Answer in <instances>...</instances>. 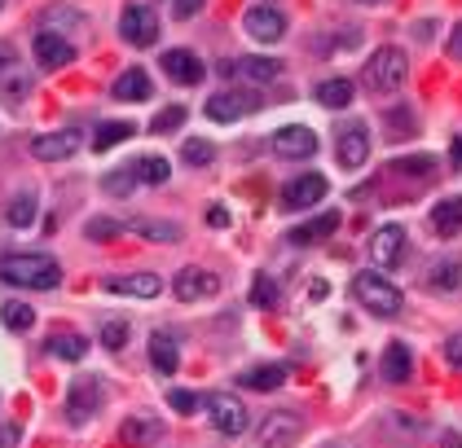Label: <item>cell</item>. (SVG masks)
Returning <instances> with one entry per match:
<instances>
[{
	"label": "cell",
	"mask_w": 462,
	"mask_h": 448,
	"mask_svg": "<svg viewBox=\"0 0 462 448\" xmlns=\"http://www.w3.org/2000/svg\"><path fill=\"white\" fill-rule=\"evenodd\" d=\"M84 22V13L80 9H71V4H49L45 13H40V27L53 31V36H66L71 27H80Z\"/></svg>",
	"instance_id": "cell-28"
},
{
	"label": "cell",
	"mask_w": 462,
	"mask_h": 448,
	"mask_svg": "<svg viewBox=\"0 0 462 448\" xmlns=\"http://www.w3.org/2000/svg\"><path fill=\"white\" fill-rule=\"evenodd\" d=\"M133 172H137V185H167V176H172L167 158H158V154L137 158V163H133Z\"/></svg>",
	"instance_id": "cell-32"
},
{
	"label": "cell",
	"mask_w": 462,
	"mask_h": 448,
	"mask_svg": "<svg viewBox=\"0 0 462 448\" xmlns=\"http://www.w3.org/2000/svg\"><path fill=\"white\" fill-rule=\"evenodd\" d=\"M110 97L115 101H150L154 89H150V75L141 71V66H128L119 80H115V89H110Z\"/></svg>",
	"instance_id": "cell-20"
},
{
	"label": "cell",
	"mask_w": 462,
	"mask_h": 448,
	"mask_svg": "<svg viewBox=\"0 0 462 448\" xmlns=\"http://www.w3.org/2000/svg\"><path fill=\"white\" fill-rule=\"evenodd\" d=\"M163 75L172 80V84H203V75H207V66L199 62V53H190V49H167L163 53Z\"/></svg>",
	"instance_id": "cell-15"
},
{
	"label": "cell",
	"mask_w": 462,
	"mask_h": 448,
	"mask_svg": "<svg viewBox=\"0 0 462 448\" xmlns=\"http://www.w3.org/2000/svg\"><path fill=\"white\" fill-rule=\"evenodd\" d=\"M317 101H321L326 110H344V106L353 101V80H344V75H339V80H321V84H317Z\"/></svg>",
	"instance_id": "cell-31"
},
{
	"label": "cell",
	"mask_w": 462,
	"mask_h": 448,
	"mask_svg": "<svg viewBox=\"0 0 462 448\" xmlns=\"http://www.w3.org/2000/svg\"><path fill=\"white\" fill-rule=\"evenodd\" d=\"M458 282H462V264L458 259H441V264H432V277H427V286L441 295H449V291H458Z\"/></svg>",
	"instance_id": "cell-33"
},
{
	"label": "cell",
	"mask_w": 462,
	"mask_h": 448,
	"mask_svg": "<svg viewBox=\"0 0 462 448\" xmlns=\"http://www.w3.org/2000/svg\"><path fill=\"white\" fill-rule=\"evenodd\" d=\"M330 233H339V211H326V216L308 220L300 229H291L287 238H291L295 247H312V242H321V238H330Z\"/></svg>",
	"instance_id": "cell-22"
},
{
	"label": "cell",
	"mask_w": 462,
	"mask_h": 448,
	"mask_svg": "<svg viewBox=\"0 0 462 448\" xmlns=\"http://www.w3.org/2000/svg\"><path fill=\"white\" fill-rule=\"evenodd\" d=\"M0 282L22 286V291H57L62 286V264L45 250H18L0 255Z\"/></svg>",
	"instance_id": "cell-1"
},
{
	"label": "cell",
	"mask_w": 462,
	"mask_h": 448,
	"mask_svg": "<svg viewBox=\"0 0 462 448\" xmlns=\"http://www.w3.org/2000/svg\"><path fill=\"white\" fill-rule=\"evenodd\" d=\"M273 154L278 158H312L317 154V132L304 123H287L273 132Z\"/></svg>",
	"instance_id": "cell-11"
},
{
	"label": "cell",
	"mask_w": 462,
	"mask_h": 448,
	"mask_svg": "<svg viewBox=\"0 0 462 448\" xmlns=\"http://www.w3.org/2000/svg\"><path fill=\"white\" fill-rule=\"evenodd\" d=\"M49 351H53V356H62V360H84L89 339H84V334H75V330H53V334H49Z\"/></svg>",
	"instance_id": "cell-29"
},
{
	"label": "cell",
	"mask_w": 462,
	"mask_h": 448,
	"mask_svg": "<svg viewBox=\"0 0 462 448\" xmlns=\"http://www.w3.org/2000/svg\"><path fill=\"white\" fill-rule=\"evenodd\" d=\"M247 110H252V106L238 101V93H216V97H207V119H216V123H238Z\"/></svg>",
	"instance_id": "cell-26"
},
{
	"label": "cell",
	"mask_w": 462,
	"mask_h": 448,
	"mask_svg": "<svg viewBox=\"0 0 462 448\" xmlns=\"http://www.w3.org/2000/svg\"><path fill=\"white\" fill-rule=\"evenodd\" d=\"M0 321H4L13 334H27V330L36 325V308H27V303H0Z\"/></svg>",
	"instance_id": "cell-36"
},
{
	"label": "cell",
	"mask_w": 462,
	"mask_h": 448,
	"mask_svg": "<svg viewBox=\"0 0 462 448\" xmlns=\"http://www.w3.org/2000/svg\"><path fill=\"white\" fill-rule=\"evenodd\" d=\"M102 404H106V387L98 378H75L71 392H66V418H71V427L93 422L102 413Z\"/></svg>",
	"instance_id": "cell-5"
},
{
	"label": "cell",
	"mask_w": 462,
	"mask_h": 448,
	"mask_svg": "<svg viewBox=\"0 0 462 448\" xmlns=\"http://www.w3.org/2000/svg\"><path fill=\"white\" fill-rule=\"evenodd\" d=\"M243 27H247V36H252V40H260V45H278V40L287 36V18H282L278 9H269V4L247 9Z\"/></svg>",
	"instance_id": "cell-13"
},
{
	"label": "cell",
	"mask_w": 462,
	"mask_h": 448,
	"mask_svg": "<svg viewBox=\"0 0 462 448\" xmlns=\"http://www.w3.org/2000/svg\"><path fill=\"white\" fill-rule=\"evenodd\" d=\"M335 158H339L344 172L365 167V158H370V132H365V123H344V128H339V137H335Z\"/></svg>",
	"instance_id": "cell-8"
},
{
	"label": "cell",
	"mask_w": 462,
	"mask_h": 448,
	"mask_svg": "<svg viewBox=\"0 0 462 448\" xmlns=\"http://www.w3.org/2000/svg\"><path fill=\"white\" fill-rule=\"evenodd\" d=\"M353 295L357 303L370 312V317H383V321H392L401 308H406V299L401 291L392 286V282H383L379 273H357V282H353Z\"/></svg>",
	"instance_id": "cell-3"
},
{
	"label": "cell",
	"mask_w": 462,
	"mask_h": 448,
	"mask_svg": "<svg viewBox=\"0 0 462 448\" xmlns=\"http://www.w3.org/2000/svg\"><path fill=\"white\" fill-rule=\"evenodd\" d=\"M321 199H326V176H317V172L295 176V181L282 190V207H287V211H308V207H317Z\"/></svg>",
	"instance_id": "cell-12"
},
{
	"label": "cell",
	"mask_w": 462,
	"mask_h": 448,
	"mask_svg": "<svg viewBox=\"0 0 462 448\" xmlns=\"http://www.w3.org/2000/svg\"><path fill=\"white\" fill-rule=\"evenodd\" d=\"M150 365L163 374V378H172L176 374V365H181V351H176V339L172 334H150Z\"/></svg>",
	"instance_id": "cell-23"
},
{
	"label": "cell",
	"mask_w": 462,
	"mask_h": 448,
	"mask_svg": "<svg viewBox=\"0 0 462 448\" xmlns=\"http://www.w3.org/2000/svg\"><path fill=\"white\" fill-rule=\"evenodd\" d=\"M158 13H154L150 4H128L124 13H119V36L133 45V49H150L154 40H158Z\"/></svg>",
	"instance_id": "cell-6"
},
{
	"label": "cell",
	"mask_w": 462,
	"mask_h": 448,
	"mask_svg": "<svg viewBox=\"0 0 462 448\" xmlns=\"http://www.w3.org/2000/svg\"><path fill=\"white\" fill-rule=\"evenodd\" d=\"M80 149V132L75 128H62V132H40L36 141H31V154L40 158V163H62V158H71Z\"/></svg>",
	"instance_id": "cell-18"
},
{
	"label": "cell",
	"mask_w": 462,
	"mask_h": 448,
	"mask_svg": "<svg viewBox=\"0 0 462 448\" xmlns=\"http://www.w3.org/2000/svg\"><path fill=\"white\" fill-rule=\"evenodd\" d=\"M4 220H9L13 229H27V224L36 220V199H31V194H18V199L4 207Z\"/></svg>",
	"instance_id": "cell-38"
},
{
	"label": "cell",
	"mask_w": 462,
	"mask_h": 448,
	"mask_svg": "<svg viewBox=\"0 0 462 448\" xmlns=\"http://www.w3.org/2000/svg\"><path fill=\"white\" fill-rule=\"evenodd\" d=\"M252 303H256V308H273V303H278V286H273L269 273H260L256 282H252Z\"/></svg>",
	"instance_id": "cell-40"
},
{
	"label": "cell",
	"mask_w": 462,
	"mask_h": 448,
	"mask_svg": "<svg viewBox=\"0 0 462 448\" xmlns=\"http://www.w3.org/2000/svg\"><path fill=\"white\" fill-rule=\"evenodd\" d=\"M84 233H89V242H115L119 233H128V224H124V220H110V216H93V220L84 224Z\"/></svg>",
	"instance_id": "cell-37"
},
{
	"label": "cell",
	"mask_w": 462,
	"mask_h": 448,
	"mask_svg": "<svg viewBox=\"0 0 462 448\" xmlns=\"http://www.w3.org/2000/svg\"><path fill=\"white\" fill-rule=\"evenodd\" d=\"M0 9H4V0H0Z\"/></svg>",
	"instance_id": "cell-52"
},
{
	"label": "cell",
	"mask_w": 462,
	"mask_h": 448,
	"mask_svg": "<svg viewBox=\"0 0 462 448\" xmlns=\"http://www.w3.org/2000/svg\"><path fill=\"white\" fill-rule=\"evenodd\" d=\"M172 291H176L181 303H199V299H211L220 291V277L207 273V268H181L176 282H172Z\"/></svg>",
	"instance_id": "cell-14"
},
{
	"label": "cell",
	"mask_w": 462,
	"mask_h": 448,
	"mask_svg": "<svg viewBox=\"0 0 462 448\" xmlns=\"http://www.w3.org/2000/svg\"><path fill=\"white\" fill-rule=\"evenodd\" d=\"M225 75H243L252 84H269V80L282 75V62H273V57H238V62L225 66Z\"/></svg>",
	"instance_id": "cell-21"
},
{
	"label": "cell",
	"mask_w": 462,
	"mask_h": 448,
	"mask_svg": "<svg viewBox=\"0 0 462 448\" xmlns=\"http://www.w3.org/2000/svg\"><path fill=\"white\" fill-rule=\"evenodd\" d=\"M238 383H243L247 392H278V387L287 383V369H282V365H252Z\"/></svg>",
	"instance_id": "cell-25"
},
{
	"label": "cell",
	"mask_w": 462,
	"mask_h": 448,
	"mask_svg": "<svg viewBox=\"0 0 462 448\" xmlns=\"http://www.w3.org/2000/svg\"><path fill=\"white\" fill-rule=\"evenodd\" d=\"M406 75H410V57L397 49V45H383V49H374V57L365 62V89H374V93H397L401 84H406Z\"/></svg>",
	"instance_id": "cell-2"
},
{
	"label": "cell",
	"mask_w": 462,
	"mask_h": 448,
	"mask_svg": "<svg viewBox=\"0 0 462 448\" xmlns=\"http://www.w3.org/2000/svg\"><path fill=\"white\" fill-rule=\"evenodd\" d=\"M454 172H462V137L454 141Z\"/></svg>",
	"instance_id": "cell-50"
},
{
	"label": "cell",
	"mask_w": 462,
	"mask_h": 448,
	"mask_svg": "<svg viewBox=\"0 0 462 448\" xmlns=\"http://www.w3.org/2000/svg\"><path fill=\"white\" fill-rule=\"evenodd\" d=\"M124 343H128V321H106L102 325V348L124 351Z\"/></svg>",
	"instance_id": "cell-42"
},
{
	"label": "cell",
	"mask_w": 462,
	"mask_h": 448,
	"mask_svg": "<svg viewBox=\"0 0 462 448\" xmlns=\"http://www.w3.org/2000/svg\"><path fill=\"white\" fill-rule=\"evenodd\" d=\"M388 128H392L388 137H392V141H401L406 132H414V114L410 110H392V114H388Z\"/></svg>",
	"instance_id": "cell-44"
},
{
	"label": "cell",
	"mask_w": 462,
	"mask_h": 448,
	"mask_svg": "<svg viewBox=\"0 0 462 448\" xmlns=\"http://www.w3.org/2000/svg\"><path fill=\"white\" fill-rule=\"evenodd\" d=\"M432 224H436V233H458L462 229V194H454V199L436 202V211H432Z\"/></svg>",
	"instance_id": "cell-30"
},
{
	"label": "cell",
	"mask_w": 462,
	"mask_h": 448,
	"mask_svg": "<svg viewBox=\"0 0 462 448\" xmlns=\"http://www.w3.org/2000/svg\"><path fill=\"white\" fill-rule=\"evenodd\" d=\"M128 137H137V128H133V123H124V119H110V123H102V128L93 132V149L102 154V149L119 146V141H128Z\"/></svg>",
	"instance_id": "cell-35"
},
{
	"label": "cell",
	"mask_w": 462,
	"mask_h": 448,
	"mask_svg": "<svg viewBox=\"0 0 462 448\" xmlns=\"http://www.w3.org/2000/svg\"><path fill=\"white\" fill-rule=\"evenodd\" d=\"M181 123H185V106H167V110H158V114H154V132H176V128H181Z\"/></svg>",
	"instance_id": "cell-41"
},
{
	"label": "cell",
	"mask_w": 462,
	"mask_h": 448,
	"mask_svg": "<svg viewBox=\"0 0 462 448\" xmlns=\"http://www.w3.org/2000/svg\"><path fill=\"white\" fill-rule=\"evenodd\" d=\"M163 440V422L154 413H133L124 427H119V444L124 448H154Z\"/></svg>",
	"instance_id": "cell-17"
},
{
	"label": "cell",
	"mask_w": 462,
	"mask_h": 448,
	"mask_svg": "<svg viewBox=\"0 0 462 448\" xmlns=\"http://www.w3.org/2000/svg\"><path fill=\"white\" fill-rule=\"evenodd\" d=\"M361 4H379V0H361Z\"/></svg>",
	"instance_id": "cell-51"
},
{
	"label": "cell",
	"mask_w": 462,
	"mask_h": 448,
	"mask_svg": "<svg viewBox=\"0 0 462 448\" xmlns=\"http://www.w3.org/2000/svg\"><path fill=\"white\" fill-rule=\"evenodd\" d=\"M445 49H449V57H458V62H462V22L449 31V45H445Z\"/></svg>",
	"instance_id": "cell-47"
},
{
	"label": "cell",
	"mask_w": 462,
	"mask_h": 448,
	"mask_svg": "<svg viewBox=\"0 0 462 448\" xmlns=\"http://www.w3.org/2000/svg\"><path fill=\"white\" fill-rule=\"evenodd\" d=\"M445 365H454V369H462V334H449L445 339Z\"/></svg>",
	"instance_id": "cell-46"
},
{
	"label": "cell",
	"mask_w": 462,
	"mask_h": 448,
	"mask_svg": "<svg viewBox=\"0 0 462 448\" xmlns=\"http://www.w3.org/2000/svg\"><path fill=\"white\" fill-rule=\"evenodd\" d=\"M203 409L211 413V427H216L220 435H229V440L247 435V427H252V418H247V404H243L238 396H229V392L203 396Z\"/></svg>",
	"instance_id": "cell-4"
},
{
	"label": "cell",
	"mask_w": 462,
	"mask_h": 448,
	"mask_svg": "<svg viewBox=\"0 0 462 448\" xmlns=\"http://www.w3.org/2000/svg\"><path fill=\"white\" fill-rule=\"evenodd\" d=\"M18 444V427H0V448H13Z\"/></svg>",
	"instance_id": "cell-49"
},
{
	"label": "cell",
	"mask_w": 462,
	"mask_h": 448,
	"mask_svg": "<svg viewBox=\"0 0 462 448\" xmlns=\"http://www.w3.org/2000/svg\"><path fill=\"white\" fill-rule=\"evenodd\" d=\"M401 255H406V229H401V224H383V229L374 233V242H370L374 268H397Z\"/></svg>",
	"instance_id": "cell-16"
},
{
	"label": "cell",
	"mask_w": 462,
	"mask_h": 448,
	"mask_svg": "<svg viewBox=\"0 0 462 448\" xmlns=\"http://www.w3.org/2000/svg\"><path fill=\"white\" fill-rule=\"evenodd\" d=\"M31 57H36V66H40V71H66V66L75 62V45H71L66 36L40 31V36H36V45H31Z\"/></svg>",
	"instance_id": "cell-10"
},
{
	"label": "cell",
	"mask_w": 462,
	"mask_h": 448,
	"mask_svg": "<svg viewBox=\"0 0 462 448\" xmlns=\"http://www.w3.org/2000/svg\"><path fill=\"white\" fill-rule=\"evenodd\" d=\"M383 378L388 383H410L414 378V356L406 343H388V351H383Z\"/></svg>",
	"instance_id": "cell-24"
},
{
	"label": "cell",
	"mask_w": 462,
	"mask_h": 448,
	"mask_svg": "<svg viewBox=\"0 0 462 448\" xmlns=\"http://www.w3.org/2000/svg\"><path fill=\"white\" fill-rule=\"evenodd\" d=\"M128 229H133L137 238H146V242H158V247L181 242V224H172V220H133Z\"/></svg>",
	"instance_id": "cell-27"
},
{
	"label": "cell",
	"mask_w": 462,
	"mask_h": 448,
	"mask_svg": "<svg viewBox=\"0 0 462 448\" xmlns=\"http://www.w3.org/2000/svg\"><path fill=\"white\" fill-rule=\"evenodd\" d=\"M133 190H137V172L133 167H115V172L102 176V194H110V199H133Z\"/></svg>",
	"instance_id": "cell-34"
},
{
	"label": "cell",
	"mask_w": 462,
	"mask_h": 448,
	"mask_svg": "<svg viewBox=\"0 0 462 448\" xmlns=\"http://www.w3.org/2000/svg\"><path fill=\"white\" fill-rule=\"evenodd\" d=\"M31 89H36L31 71H27L9 49H0V97L4 101H27L31 97Z\"/></svg>",
	"instance_id": "cell-9"
},
{
	"label": "cell",
	"mask_w": 462,
	"mask_h": 448,
	"mask_svg": "<svg viewBox=\"0 0 462 448\" xmlns=\"http://www.w3.org/2000/svg\"><path fill=\"white\" fill-rule=\"evenodd\" d=\"M300 435H304V418L295 409H278V413H269L260 422L256 440H260V448H291Z\"/></svg>",
	"instance_id": "cell-7"
},
{
	"label": "cell",
	"mask_w": 462,
	"mask_h": 448,
	"mask_svg": "<svg viewBox=\"0 0 462 448\" xmlns=\"http://www.w3.org/2000/svg\"><path fill=\"white\" fill-rule=\"evenodd\" d=\"M207 224H216V229L229 224V211H225V207H211V211H207Z\"/></svg>",
	"instance_id": "cell-48"
},
{
	"label": "cell",
	"mask_w": 462,
	"mask_h": 448,
	"mask_svg": "<svg viewBox=\"0 0 462 448\" xmlns=\"http://www.w3.org/2000/svg\"><path fill=\"white\" fill-rule=\"evenodd\" d=\"M181 158H185L190 167H207V163L216 158V146H211V141H199V137H190V141L181 146Z\"/></svg>",
	"instance_id": "cell-39"
},
{
	"label": "cell",
	"mask_w": 462,
	"mask_h": 448,
	"mask_svg": "<svg viewBox=\"0 0 462 448\" xmlns=\"http://www.w3.org/2000/svg\"><path fill=\"white\" fill-rule=\"evenodd\" d=\"M110 295H133V299H154L163 291V277L158 273H128V277H110L106 282Z\"/></svg>",
	"instance_id": "cell-19"
},
{
	"label": "cell",
	"mask_w": 462,
	"mask_h": 448,
	"mask_svg": "<svg viewBox=\"0 0 462 448\" xmlns=\"http://www.w3.org/2000/svg\"><path fill=\"white\" fill-rule=\"evenodd\" d=\"M203 4L207 0H172V18H176V22H190V18H199Z\"/></svg>",
	"instance_id": "cell-45"
},
{
	"label": "cell",
	"mask_w": 462,
	"mask_h": 448,
	"mask_svg": "<svg viewBox=\"0 0 462 448\" xmlns=\"http://www.w3.org/2000/svg\"><path fill=\"white\" fill-rule=\"evenodd\" d=\"M167 404H172L176 413H199V409H203V396H194V392H167Z\"/></svg>",
	"instance_id": "cell-43"
}]
</instances>
